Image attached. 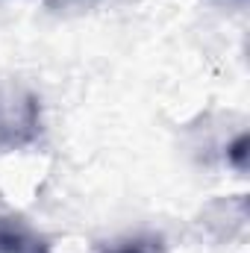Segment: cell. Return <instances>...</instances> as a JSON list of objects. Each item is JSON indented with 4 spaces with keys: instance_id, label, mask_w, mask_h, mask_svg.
<instances>
[{
    "instance_id": "cell-1",
    "label": "cell",
    "mask_w": 250,
    "mask_h": 253,
    "mask_svg": "<svg viewBox=\"0 0 250 253\" xmlns=\"http://www.w3.org/2000/svg\"><path fill=\"white\" fill-rule=\"evenodd\" d=\"M42 132V106L33 91L0 80V153L27 147Z\"/></svg>"
},
{
    "instance_id": "cell-2",
    "label": "cell",
    "mask_w": 250,
    "mask_h": 253,
    "mask_svg": "<svg viewBox=\"0 0 250 253\" xmlns=\"http://www.w3.org/2000/svg\"><path fill=\"white\" fill-rule=\"evenodd\" d=\"M0 253H50V242L30 221L0 212Z\"/></svg>"
},
{
    "instance_id": "cell-3",
    "label": "cell",
    "mask_w": 250,
    "mask_h": 253,
    "mask_svg": "<svg viewBox=\"0 0 250 253\" xmlns=\"http://www.w3.org/2000/svg\"><path fill=\"white\" fill-rule=\"evenodd\" d=\"M245 144H248V138L242 135V138L233 144V150H230V156H233V162H236L239 168H245Z\"/></svg>"
},
{
    "instance_id": "cell-4",
    "label": "cell",
    "mask_w": 250,
    "mask_h": 253,
    "mask_svg": "<svg viewBox=\"0 0 250 253\" xmlns=\"http://www.w3.org/2000/svg\"><path fill=\"white\" fill-rule=\"evenodd\" d=\"M112 253H156L153 248H147V245H126L121 251H112Z\"/></svg>"
}]
</instances>
